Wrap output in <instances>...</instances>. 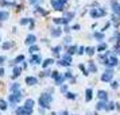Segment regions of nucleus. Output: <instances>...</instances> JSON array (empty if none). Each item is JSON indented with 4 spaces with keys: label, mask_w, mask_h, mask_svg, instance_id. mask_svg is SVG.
<instances>
[{
    "label": "nucleus",
    "mask_w": 120,
    "mask_h": 115,
    "mask_svg": "<svg viewBox=\"0 0 120 115\" xmlns=\"http://www.w3.org/2000/svg\"><path fill=\"white\" fill-rule=\"evenodd\" d=\"M39 106L42 107V108H49L50 107V103L53 102V96L50 95V93H47V92H45V93H42L41 96H39Z\"/></svg>",
    "instance_id": "f257e3e1"
},
{
    "label": "nucleus",
    "mask_w": 120,
    "mask_h": 115,
    "mask_svg": "<svg viewBox=\"0 0 120 115\" xmlns=\"http://www.w3.org/2000/svg\"><path fill=\"white\" fill-rule=\"evenodd\" d=\"M112 79H113V69H112V68H107L105 72L101 75V81L112 83Z\"/></svg>",
    "instance_id": "f03ea898"
},
{
    "label": "nucleus",
    "mask_w": 120,
    "mask_h": 115,
    "mask_svg": "<svg viewBox=\"0 0 120 115\" xmlns=\"http://www.w3.org/2000/svg\"><path fill=\"white\" fill-rule=\"evenodd\" d=\"M89 14H90V16H92L93 19H98V18L104 16V15L107 14V11H105L104 8H92Z\"/></svg>",
    "instance_id": "7ed1b4c3"
},
{
    "label": "nucleus",
    "mask_w": 120,
    "mask_h": 115,
    "mask_svg": "<svg viewBox=\"0 0 120 115\" xmlns=\"http://www.w3.org/2000/svg\"><path fill=\"white\" fill-rule=\"evenodd\" d=\"M50 1H51V6H53L54 10H57V11H62V10H64V6L66 4L68 0H50Z\"/></svg>",
    "instance_id": "20e7f679"
},
{
    "label": "nucleus",
    "mask_w": 120,
    "mask_h": 115,
    "mask_svg": "<svg viewBox=\"0 0 120 115\" xmlns=\"http://www.w3.org/2000/svg\"><path fill=\"white\" fill-rule=\"evenodd\" d=\"M22 98H23L22 92H20V91H16V92H12L11 95H10L8 100H10L12 104H15V103H18V102H20V100H22Z\"/></svg>",
    "instance_id": "39448f33"
},
{
    "label": "nucleus",
    "mask_w": 120,
    "mask_h": 115,
    "mask_svg": "<svg viewBox=\"0 0 120 115\" xmlns=\"http://www.w3.org/2000/svg\"><path fill=\"white\" fill-rule=\"evenodd\" d=\"M111 8H112V11H113L115 15H117L120 18V4L116 1V0H112V3H111Z\"/></svg>",
    "instance_id": "423d86ee"
},
{
    "label": "nucleus",
    "mask_w": 120,
    "mask_h": 115,
    "mask_svg": "<svg viewBox=\"0 0 120 115\" xmlns=\"http://www.w3.org/2000/svg\"><path fill=\"white\" fill-rule=\"evenodd\" d=\"M35 41H37V37H35L34 34H28L27 37H26L24 44L28 45V46H33V45H35Z\"/></svg>",
    "instance_id": "0eeeda50"
},
{
    "label": "nucleus",
    "mask_w": 120,
    "mask_h": 115,
    "mask_svg": "<svg viewBox=\"0 0 120 115\" xmlns=\"http://www.w3.org/2000/svg\"><path fill=\"white\" fill-rule=\"evenodd\" d=\"M97 98L100 100H103V102H108V92L100 89V91H97Z\"/></svg>",
    "instance_id": "6e6552de"
},
{
    "label": "nucleus",
    "mask_w": 120,
    "mask_h": 115,
    "mask_svg": "<svg viewBox=\"0 0 120 115\" xmlns=\"http://www.w3.org/2000/svg\"><path fill=\"white\" fill-rule=\"evenodd\" d=\"M88 71L89 73H97V66L94 64V61H88Z\"/></svg>",
    "instance_id": "1a4fd4ad"
},
{
    "label": "nucleus",
    "mask_w": 120,
    "mask_h": 115,
    "mask_svg": "<svg viewBox=\"0 0 120 115\" xmlns=\"http://www.w3.org/2000/svg\"><path fill=\"white\" fill-rule=\"evenodd\" d=\"M61 34H62V30H61L60 27H54L50 30V35L53 37V38H58Z\"/></svg>",
    "instance_id": "9d476101"
},
{
    "label": "nucleus",
    "mask_w": 120,
    "mask_h": 115,
    "mask_svg": "<svg viewBox=\"0 0 120 115\" xmlns=\"http://www.w3.org/2000/svg\"><path fill=\"white\" fill-rule=\"evenodd\" d=\"M26 84L27 85H37L38 84V79L34 76H27L26 77Z\"/></svg>",
    "instance_id": "9b49d317"
},
{
    "label": "nucleus",
    "mask_w": 120,
    "mask_h": 115,
    "mask_svg": "<svg viewBox=\"0 0 120 115\" xmlns=\"http://www.w3.org/2000/svg\"><path fill=\"white\" fill-rule=\"evenodd\" d=\"M92 98H93V89L92 88H86L85 89V102L89 103L92 100Z\"/></svg>",
    "instance_id": "f8f14e48"
},
{
    "label": "nucleus",
    "mask_w": 120,
    "mask_h": 115,
    "mask_svg": "<svg viewBox=\"0 0 120 115\" xmlns=\"http://www.w3.org/2000/svg\"><path fill=\"white\" fill-rule=\"evenodd\" d=\"M107 106H108V103H107V102L98 100L97 103H96V111H100V110H105V111H107Z\"/></svg>",
    "instance_id": "ddd939ff"
},
{
    "label": "nucleus",
    "mask_w": 120,
    "mask_h": 115,
    "mask_svg": "<svg viewBox=\"0 0 120 115\" xmlns=\"http://www.w3.org/2000/svg\"><path fill=\"white\" fill-rule=\"evenodd\" d=\"M30 62H31V64H34V65H38V64H41V62H42V57H41L39 54H33L31 60H30Z\"/></svg>",
    "instance_id": "4468645a"
},
{
    "label": "nucleus",
    "mask_w": 120,
    "mask_h": 115,
    "mask_svg": "<svg viewBox=\"0 0 120 115\" xmlns=\"http://www.w3.org/2000/svg\"><path fill=\"white\" fill-rule=\"evenodd\" d=\"M93 37H94V39H97L100 42H103L104 38H105V35H104L103 31H94V33H93Z\"/></svg>",
    "instance_id": "2eb2a0df"
},
{
    "label": "nucleus",
    "mask_w": 120,
    "mask_h": 115,
    "mask_svg": "<svg viewBox=\"0 0 120 115\" xmlns=\"http://www.w3.org/2000/svg\"><path fill=\"white\" fill-rule=\"evenodd\" d=\"M68 54H70V56H73V54H76L77 52H78V48H77L76 45H73V46H69L68 48Z\"/></svg>",
    "instance_id": "dca6fc26"
},
{
    "label": "nucleus",
    "mask_w": 120,
    "mask_h": 115,
    "mask_svg": "<svg viewBox=\"0 0 120 115\" xmlns=\"http://www.w3.org/2000/svg\"><path fill=\"white\" fill-rule=\"evenodd\" d=\"M96 52H97V50H96V48H93V46H88V48H85V53H86L88 56H90V57H92Z\"/></svg>",
    "instance_id": "f3484780"
},
{
    "label": "nucleus",
    "mask_w": 120,
    "mask_h": 115,
    "mask_svg": "<svg viewBox=\"0 0 120 115\" xmlns=\"http://www.w3.org/2000/svg\"><path fill=\"white\" fill-rule=\"evenodd\" d=\"M107 49H108V45L105 44V42H101V44H100L97 48H96V50H97L98 53H100V52H105Z\"/></svg>",
    "instance_id": "a211bd4d"
},
{
    "label": "nucleus",
    "mask_w": 120,
    "mask_h": 115,
    "mask_svg": "<svg viewBox=\"0 0 120 115\" xmlns=\"http://www.w3.org/2000/svg\"><path fill=\"white\" fill-rule=\"evenodd\" d=\"M20 72H22V68L15 66V68H14V73H12V79H16L18 76H20Z\"/></svg>",
    "instance_id": "6ab92c4d"
},
{
    "label": "nucleus",
    "mask_w": 120,
    "mask_h": 115,
    "mask_svg": "<svg viewBox=\"0 0 120 115\" xmlns=\"http://www.w3.org/2000/svg\"><path fill=\"white\" fill-rule=\"evenodd\" d=\"M65 80H66L65 76H64V75H60V76H58L57 79H55V84H57V85H62Z\"/></svg>",
    "instance_id": "aec40b11"
},
{
    "label": "nucleus",
    "mask_w": 120,
    "mask_h": 115,
    "mask_svg": "<svg viewBox=\"0 0 120 115\" xmlns=\"http://www.w3.org/2000/svg\"><path fill=\"white\" fill-rule=\"evenodd\" d=\"M112 41H115L116 42V45H120V33L116 30L113 34V38H112Z\"/></svg>",
    "instance_id": "412c9836"
},
{
    "label": "nucleus",
    "mask_w": 120,
    "mask_h": 115,
    "mask_svg": "<svg viewBox=\"0 0 120 115\" xmlns=\"http://www.w3.org/2000/svg\"><path fill=\"white\" fill-rule=\"evenodd\" d=\"M61 50H62V46H55V48H53V49H51V52H53V54H54L55 57H58Z\"/></svg>",
    "instance_id": "4be33fe9"
},
{
    "label": "nucleus",
    "mask_w": 120,
    "mask_h": 115,
    "mask_svg": "<svg viewBox=\"0 0 120 115\" xmlns=\"http://www.w3.org/2000/svg\"><path fill=\"white\" fill-rule=\"evenodd\" d=\"M53 62H54V60H53V58H46V60L42 62V66H43V68H47V66L51 65Z\"/></svg>",
    "instance_id": "5701e85b"
},
{
    "label": "nucleus",
    "mask_w": 120,
    "mask_h": 115,
    "mask_svg": "<svg viewBox=\"0 0 120 115\" xmlns=\"http://www.w3.org/2000/svg\"><path fill=\"white\" fill-rule=\"evenodd\" d=\"M78 68L81 69V72H82V75H84V76H88V75H89V71H88V68H85V65H84V64H80V65H78Z\"/></svg>",
    "instance_id": "b1692460"
},
{
    "label": "nucleus",
    "mask_w": 120,
    "mask_h": 115,
    "mask_svg": "<svg viewBox=\"0 0 120 115\" xmlns=\"http://www.w3.org/2000/svg\"><path fill=\"white\" fill-rule=\"evenodd\" d=\"M8 16H10V14L6 11H0V22L1 20H6V19H8Z\"/></svg>",
    "instance_id": "393cba45"
},
{
    "label": "nucleus",
    "mask_w": 120,
    "mask_h": 115,
    "mask_svg": "<svg viewBox=\"0 0 120 115\" xmlns=\"http://www.w3.org/2000/svg\"><path fill=\"white\" fill-rule=\"evenodd\" d=\"M65 96L68 99H70V100H76L77 99V93H73V92H66Z\"/></svg>",
    "instance_id": "a878e982"
},
{
    "label": "nucleus",
    "mask_w": 120,
    "mask_h": 115,
    "mask_svg": "<svg viewBox=\"0 0 120 115\" xmlns=\"http://www.w3.org/2000/svg\"><path fill=\"white\" fill-rule=\"evenodd\" d=\"M22 61H24V56H18L16 58H15V60L12 61V65H15V64H19V62H22Z\"/></svg>",
    "instance_id": "bb28decb"
},
{
    "label": "nucleus",
    "mask_w": 120,
    "mask_h": 115,
    "mask_svg": "<svg viewBox=\"0 0 120 115\" xmlns=\"http://www.w3.org/2000/svg\"><path fill=\"white\" fill-rule=\"evenodd\" d=\"M24 107L33 108V107H34V100H33V99H27V100H26V103H24Z\"/></svg>",
    "instance_id": "cd10ccee"
},
{
    "label": "nucleus",
    "mask_w": 120,
    "mask_h": 115,
    "mask_svg": "<svg viewBox=\"0 0 120 115\" xmlns=\"http://www.w3.org/2000/svg\"><path fill=\"white\" fill-rule=\"evenodd\" d=\"M15 112H16V115H26V110H24V107L22 106V107H18Z\"/></svg>",
    "instance_id": "c85d7f7f"
},
{
    "label": "nucleus",
    "mask_w": 120,
    "mask_h": 115,
    "mask_svg": "<svg viewBox=\"0 0 120 115\" xmlns=\"http://www.w3.org/2000/svg\"><path fill=\"white\" fill-rule=\"evenodd\" d=\"M116 108V103H113V102H109L108 106H107V111H112V110Z\"/></svg>",
    "instance_id": "c756f323"
},
{
    "label": "nucleus",
    "mask_w": 120,
    "mask_h": 115,
    "mask_svg": "<svg viewBox=\"0 0 120 115\" xmlns=\"http://www.w3.org/2000/svg\"><path fill=\"white\" fill-rule=\"evenodd\" d=\"M62 60H65L66 62H69V64H71V56L66 53V54H64V56H62Z\"/></svg>",
    "instance_id": "7c9ffc66"
},
{
    "label": "nucleus",
    "mask_w": 120,
    "mask_h": 115,
    "mask_svg": "<svg viewBox=\"0 0 120 115\" xmlns=\"http://www.w3.org/2000/svg\"><path fill=\"white\" fill-rule=\"evenodd\" d=\"M0 110H7V102L6 100H3V99H0Z\"/></svg>",
    "instance_id": "2f4dec72"
},
{
    "label": "nucleus",
    "mask_w": 120,
    "mask_h": 115,
    "mask_svg": "<svg viewBox=\"0 0 120 115\" xmlns=\"http://www.w3.org/2000/svg\"><path fill=\"white\" fill-rule=\"evenodd\" d=\"M38 50H39V48H38V46H37V45H33V46H30V49H28V52H30L31 54H34V53H35V52H38Z\"/></svg>",
    "instance_id": "473e14b6"
},
{
    "label": "nucleus",
    "mask_w": 120,
    "mask_h": 115,
    "mask_svg": "<svg viewBox=\"0 0 120 115\" xmlns=\"http://www.w3.org/2000/svg\"><path fill=\"white\" fill-rule=\"evenodd\" d=\"M57 64L60 66H70V64L69 62H66L65 60H60V61H57Z\"/></svg>",
    "instance_id": "72a5a7b5"
},
{
    "label": "nucleus",
    "mask_w": 120,
    "mask_h": 115,
    "mask_svg": "<svg viewBox=\"0 0 120 115\" xmlns=\"http://www.w3.org/2000/svg\"><path fill=\"white\" fill-rule=\"evenodd\" d=\"M16 91H19V84L18 83H14L11 85V92H16Z\"/></svg>",
    "instance_id": "f704fd0d"
},
{
    "label": "nucleus",
    "mask_w": 120,
    "mask_h": 115,
    "mask_svg": "<svg viewBox=\"0 0 120 115\" xmlns=\"http://www.w3.org/2000/svg\"><path fill=\"white\" fill-rule=\"evenodd\" d=\"M27 23H31V19L30 18H23V19H20V24H27Z\"/></svg>",
    "instance_id": "c9c22d12"
},
{
    "label": "nucleus",
    "mask_w": 120,
    "mask_h": 115,
    "mask_svg": "<svg viewBox=\"0 0 120 115\" xmlns=\"http://www.w3.org/2000/svg\"><path fill=\"white\" fill-rule=\"evenodd\" d=\"M64 76H65V79H73V75H71V72L70 71H66L65 73H64Z\"/></svg>",
    "instance_id": "e433bc0d"
},
{
    "label": "nucleus",
    "mask_w": 120,
    "mask_h": 115,
    "mask_svg": "<svg viewBox=\"0 0 120 115\" xmlns=\"http://www.w3.org/2000/svg\"><path fill=\"white\" fill-rule=\"evenodd\" d=\"M10 48H12V42H4L3 44V49H10Z\"/></svg>",
    "instance_id": "4c0bfd02"
},
{
    "label": "nucleus",
    "mask_w": 120,
    "mask_h": 115,
    "mask_svg": "<svg viewBox=\"0 0 120 115\" xmlns=\"http://www.w3.org/2000/svg\"><path fill=\"white\" fill-rule=\"evenodd\" d=\"M84 53H85V48H84V46H80V48H78V52H77V54L82 56Z\"/></svg>",
    "instance_id": "58836bf2"
},
{
    "label": "nucleus",
    "mask_w": 120,
    "mask_h": 115,
    "mask_svg": "<svg viewBox=\"0 0 120 115\" xmlns=\"http://www.w3.org/2000/svg\"><path fill=\"white\" fill-rule=\"evenodd\" d=\"M37 12H39V14H42V15H47V11H45V10H42L41 7H37Z\"/></svg>",
    "instance_id": "ea45409f"
},
{
    "label": "nucleus",
    "mask_w": 120,
    "mask_h": 115,
    "mask_svg": "<svg viewBox=\"0 0 120 115\" xmlns=\"http://www.w3.org/2000/svg\"><path fill=\"white\" fill-rule=\"evenodd\" d=\"M70 42H71V38H70V37H69V35H68V37H65V39H64V44L68 46V45L70 44Z\"/></svg>",
    "instance_id": "a19ab883"
},
{
    "label": "nucleus",
    "mask_w": 120,
    "mask_h": 115,
    "mask_svg": "<svg viewBox=\"0 0 120 115\" xmlns=\"http://www.w3.org/2000/svg\"><path fill=\"white\" fill-rule=\"evenodd\" d=\"M58 76H60V72H57V71H53V72H51V77H53L54 80H55Z\"/></svg>",
    "instance_id": "79ce46f5"
},
{
    "label": "nucleus",
    "mask_w": 120,
    "mask_h": 115,
    "mask_svg": "<svg viewBox=\"0 0 120 115\" xmlns=\"http://www.w3.org/2000/svg\"><path fill=\"white\" fill-rule=\"evenodd\" d=\"M111 87L113 88V89H117V87H119V81H112L111 83Z\"/></svg>",
    "instance_id": "37998d69"
},
{
    "label": "nucleus",
    "mask_w": 120,
    "mask_h": 115,
    "mask_svg": "<svg viewBox=\"0 0 120 115\" xmlns=\"http://www.w3.org/2000/svg\"><path fill=\"white\" fill-rule=\"evenodd\" d=\"M24 107V106H23ZM24 110H26V115H31L33 114V108H28V107H24Z\"/></svg>",
    "instance_id": "c03bdc74"
},
{
    "label": "nucleus",
    "mask_w": 120,
    "mask_h": 115,
    "mask_svg": "<svg viewBox=\"0 0 120 115\" xmlns=\"http://www.w3.org/2000/svg\"><path fill=\"white\" fill-rule=\"evenodd\" d=\"M65 18H68V19L70 20L71 18H74V12H68V14H66V16H65Z\"/></svg>",
    "instance_id": "a18cd8bd"
},
{
    "label": "nucleus",
    "mask_w": 120,
    "mask_h": 115,
    "mask_svg": "<svg viewBox=\"0 0 120 115\" xmlns=\"http://www.w3.org/2000/svg\"><path fill=\"white\" fill-rule=\"evenodd\" d=\"M109 26H111V22H107V23H105V26H104V27H103V30H101V31H103V33H104L105 30H108V28H109Z\"/></svg>",
    "instance_id": "49530a36"
},
{
    "label": "nucleus",
    "mask_w": 120,
    "mask_h": 115,
    "mask_svg": "<svg viewBox=\"0 0 120 115\" xmlns=\"http://www.w3.org/2000/svg\"><path fill=\"white\" fill-rule=\"evenodd\" d=\"M115 54H120V45L115 46Z\"/></svg>",
    "instance_id": "de8ad7c7"
},
{
    "label": "nucleus",
    "mask_w": 120,
    "mask_h": 115,
    "mask_svg": "<svg viewBox=\"0 0 120 115\" xmlns=\"http://www.w3.org/2000/svg\"><path fill=\"white\" fill-rule=\"evenodd\" d=\"M0 4H1V6H14V3H8V1H6V0H3Z\"/></svg>",
    "instance_id": "09e8293b"
},
{
    "label": "nucleus",
    "mask_w": 120,
    "mask_h": 115,
    "mask_svg": "<svg viewBox=\"0 0 120 115\" xmlns=\"http://www.w3.org/2000/svg\"><path fill=\"white\" fill-rule=\"evenodd\" d=\"M80 28H81V26H80V24H74V26L71 27V30H74V31H78Z\"/></svg>",
    "instance_id": "8fccbe9b"
},
{
    "label": "nucleus",
    "mask_w": 120,
    "mask_h": 115,
    "mask_svg": "<svg viewBox=\"0 0 120 115\" xmlns=\"http://www.w3.org/2000/svg\"><path fill=\"white\" fill-rule=\"evenodd\" d=\"M61 91L62 92H66L68 91V85H61Z\"/></svg>",
    "instance_id": "3c124183"
},
{
    "label": "nucleus",
    "mask_w": 120,
    "mask_h": 115,
    "mask_svg": "<svg viewBox=\"0 0 120 115\" xmlns=\"http://www.w3.org/2000/svg\"><path fill=\"white\" fill-rule=\"evenodd\" d=\"M70 30H71V28H70V27H68V26H65V28H64V31H65L66 34H69V33H70Z\"/></svg>",
    "instance_id": "603ef678"
},
{
    "label": "nucleus",
    "mask_w": 120,
    "mask_h": 115,
    "mask_svg": "<svg viewBox=\"0 0 120 115\" xmlns=\"http://www.w3.org/2000/svg\"><path fill=\"white\" fill-rule=\"evenodd\" d=\"M4 61H6V57H1V56H0V65H3Z\"/></svg>",
    "instance_id": "864d4df0"
},
{
    "label": "nucleus",
    "mask_w": 120,
    "mask_h": 115,
    "mask_svg": "<svg viewBox=\"0 0 120 115\" xmlns=\"http://www.w3.org/2000/svg\"><path fill=\"white\" fill-rule=\"evenodd\" d=\"M86 115H97V111H94V112H89V111H88Z\"/></svg>",
    "instance_id": "5fc2aeb1"
},
{
    "label": "nucleus",
    "mask_w": 120,
    "mask_h": 115,
    "mask_svg": "<svg viewBox=\"0 0 120 115\" xmlns=\"http://www.w3.org/2000/svg\"><path fill=\"white\" fill-rule=\"evenodd\" d=\"M60 115H69V112L68 111H62V112H60Z\"/></svg>",
    "instance_id": "6e6d98bb"
},
{
    "label": "nucleus",
    "mask_w": 120,
    "mask_h": 115,
    "mask_svg": "<svg viewBox=\"0 0 120 115\" xmlns=\"http://www.w3.org/2000/svg\"><path fill=\"white\" fill-rule=\"evenodd\" d=\"M3 75H4V69H3V68H0V76H3Z\"/></svg>",
    "instance_id": "4d7b16f0"
},
{
    "label": "nucleus",
    "mask_w": 120,
    "mask_h": 115,
    "mask_svg": "<svg viewBox=\"0 0 120 115\" xmlns=\"http://www.w3.org/2000/svg\"><path fill=\"white\" fill-rule=\"evenodd\" d=\"M28 1H30L31 4H35V3H37V0H28Z\"/></svg>",
    "instance_id": "13d9d810"
},
{
    "label": "nucleus",
    "mask_w": 120,
    "mask_h": 115,
    "mask_svg": "<svg viewBox=\"0 0 120 115\" xmlns=\"http://www.w3.org/2000/svg\"><path fill=\"white\" fill-rule=\"evenodd\" d=\"M116 110H119V111H120V104L119 103H116Z\"/></svg>",
    "instance_id": "bf43d9fd"
}]
</instances>
